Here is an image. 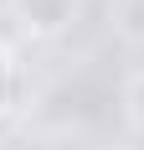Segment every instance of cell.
I'll return each mask as SVG.
<instances>
[{
	"label": "cell",
	"instance_id": "obj_2",
	"mask_svg": "<svg viewBox=\"0 0 144 150\" xmlns=\"http://www.w3.org/2000/svg\"><path fill=\"white\" fill-rule=\"evenodd\" d=\"M15 93H21V78H15V62H10V52L0 47V119L15 109Z\"/></svg>",
	"mask_w": 144,
	"mask_h": 150
},
{
	"label": "cell",
	"instance_id": "obj_4",
	"mask_svg": "<svg viewBox=\"0 0 144 150\" xmlns=\"http://www.w3.org/2000/svg\"><path fill=\"white\" fill-rule=\"evenodd\" d=\"M118 26H124L129 42H144V0H129V5H124V21H118Z\"/></svg>",
	"mask_w": 144,
	"mask_h": 150
},
{
	"label": "cell",
	"instance_id": "obj_3",
	"mask_svg": "<svg viewBox=\"0 0 144 150\" xmlns=\"http://www.w3.org/2000/svg\"><path fill=\"white\" fill-rule=\"evenodd\" d=\"M124 114H129V124L134 129H144V67L124 83Z\"/></svg>",
	"mask_w": 144,
	"mask_h": 150
},
{
	"label": "cell",
	"instance_id": "obj_1",
	"mask_svg": "<svg viewBox=\"0 0 144 150\" xmlns=\"http://www.w3.org/2000/svg\"><path fill=\"white\" fill-rule=\"evenodd\" d=\"M26 36H62L77 16V0H10Z\"/></svg>",
	"mask_w": 144,
	"mask_h": 150
},
{
	"label": "cell",
	"instance_id": "obj_5",
	"mask_svg": "<svg viewBox=\"0 0 144 150\" xmlns=\"http://www.w3.org/2000/svg\"><path fill=\"white\" fill-rule=\"evenodd\" d=\"M0 11H10V0H0Z\"/></svg>",
	"mask_w": 144,
	"mask_h": 150
}]
</instances>
